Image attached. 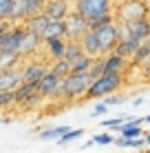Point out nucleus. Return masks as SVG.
Instances as JSON below:
<instances>
[{"label":"nucleus","mask_w":150,"mask_h":153,"mask_svg":"<svg viewBox=\"0 0 150 153\" xmlns=\"http://www.w3.org/2000/svg\"><path fill=\"white\" fill-rule=\"evenodd\" d=\"M121 84H124V73H102V76L93 78L91 87L84 93V100H97L110 96V93H117Z\"/></svg>","instance_id":"obj_1"},{"label":"nucleus","mask_w":150,"mask_h":153,"mask_svg":"<svg viewBox=\"0 0 150 153\" xmlns=\"http://www.w3.org/2000/svg\"><path fill=\"white\" fill-rule=\"evenodd\" d=\"M73 2H75V0H73Z\"/></svg>","instance_id":"obj_44"},{"label":"nucleus","mask_w":150,"mask_h":153,"mask_svg":"<svg viewBox=\"0 0 150 153\" xmlns=\"http://www.w3.org/2000/svg\"><path fill=\"white\" fill-rule=\"evenodd\" d=\"M93 31H95V36H97L102 56L115 51L117 42L121 40V27H119V22H117V20H110V22L102 25V27H97V29H93Z\"/></svg>","instance_id":"obj_4"},{"label":"nucleus","mask_w":150,"mask_h":153,"mask_svg":"<svg viewBox=\"0 0 150 153\" xmlns=\"http://www.w3.org/2000/svg\"><path fill=\"white\" fill-rule=\"evenodd\" d=\"M11 7H13V0H0V25H2V22H9Z\"/></svg>","instance_id":"obj_32"},{"label":"nucleus","mask_w":150,"mask_h":153,"mask_svg":"<svg viewBox=\"0 0 150 153\" xmlns=\"http://www.w3.org/2000/svg\"><path fill=\"white\" fill-rule=\"evenodd\" d=\"M77 42H80L82 51H84V53L89 56V58H93V60H95V58H102L100 42H97V36H95V31H93V29H89L80 40H77Z\"/></svg>","instance_id":"obj_16"},{"label":"nucleus","mask_w":150,"mask_h":153,"mask_svg":"<svg viewBox=\"0 0 150 153\" xmlns=\"http://www.w3.org/2000/svg\"><path fill=\"white\" fill-rule=\"evenodd\" d=\"M64 25H66V40H80L82 36L91 29L89 20H86L82 13H77L75 9L69 11V16L64 18Z\"/></svg>","instance_id":"obj_9"},{"label":"nucleus","mask_w":150,"mask_h":153,"mask_svg":"<svg viewBox=\"0 0 150 153\" xmlns=\"http://www.w3.org/2000/svg\"><path fill=\"white\" fill-rule=\"evenodd\" d=\"M139 45H141V42H137V40H132V38H126V36H121V40L117 42L115 51H117L119 56H124L126 60H130V58L135 56V51L139 49Z\"/></svg>","instance_id":"obj_18"},{"label":"nucleus","mask_w":150,"mask_h":153,"mask_svg":"<svg viewBox=\"0 0 150 153\" xmlns=\"http://www.w3.org/2000/svg\"><path fill=\"white\" fill-rule=\"evenodd\" d=\"M108 111V107L104 102H100V104H95V107H93V115H104Z\"/></svg>","instance_id":"obj_38"},{"label":"nucleus","mask_w":150,"mask_h":153,"mask_svg":"<svg viewBox=\"0 0 150 153\" xmlns=\"http://www.w3.org/2000/svg\"><path fill=\"white\" fill-rule=\"evenodd\" d=\"M71 11L69 0H46L44 2V13L49 20H64Z\"/></svg>","instance_id":"obj_14"},{"label":"nucleus","mask_w":150,"mask_h":153,"mask_svg":"<svg viewBox=\"0 0 150 153\" xmlns=\"http://www.w3.org/2000/svg\"><path fill=\"white\" fill-rule=\"evenodd\" d=\"M113 16L119 25H126V22L150 18V7L146 0H119V2H115Z\"/></svg>","instance_id":"obj_3"},{"label":"nucleus","mask_w":150,"mask_h":153,"mask_svg":"<svg viewBox=\"0 0 150 153\" xmlns=\"http://www.w3.org/2000/svg\"><path fill=\"white\" fill-rule=\"evenodd\" d=\"M49 38H66V25L64 20H49L44 33H42V40H49Z\"/></svg>","instance_id":"obj_20"},{"label":"nucleus","mask_w":150,"mask_h":153,"mask_svg":"<svg viewBox=\"0 0 150 153\" xmlns=\"http://www.w3.org/2000/svg\"><path fill=\"white\" fill-rule=\"evenodd\" d=\"M71 65V71L73 73H86L91 69V65H93V58H89L86 53H82L80 58H75L73 62H69Z\"/></svg>","instance_id":"obj_23"},{"label":"nucleus","mask_w":150,"mask_h":153,"mask_svg":"<svg viewBox=\"0 0 150 153\" xmlns=\"http://www.w3.org/2000/svg\"><path fill=\"white\" fill-rule=\"evenodd\" d=\"M119 27H121V36H126V38H132L137 42L150 40V18L135 20V22H126V25H119Z\"/></svg>","instance_id":"obj_10"},{"label":"nucleus","mask_w":150,"mask_h":153,"mask_svg":"<svg viewBox=\"0 0 150 153\" xmlns=\"http://www.w3.org/2000/svg\"><path fill=\"white\" fill-rule=\"evenodd\" d=\"M141 76H143V80L150 82V58L146 62H143V67H141Z\"/></svg>","instance_id":"obj_37"},{"label":"nucleus","mask_w":150,"mask_h":153,"mask_svg":"<svg viewBox=\"0 0 150 153\" xmlns=\"http://www.w3.org/2000/svg\"><path fill=\"white\" fill-rule=\"evenodd\" d=\"M143 122H148V124H150V113L146 115V118H143Z\"/></svg>","instance_id":"obj_41"},{"label":"nucleus","mask_w":150,"mask_h":153,"mask_svg":"<svg viewBox=\"0 0 150 153\" xmlns=\"http://www.w3.org/2000/svg\"><path fill=\"white\" fill-rule=\"evenodd\" d=\"M49 69H51V62L49 60H42L40 56L29 58V60H22V82L35 84Z\"/></svg>","instance_id":"obj_8"},{"label":"nucleus","mask_w":150,"mask_h":153,"mask_svg":"<svg viewBox=\"0 0 150 153\" xmlns=\"http://www.w3.org/2000/svg\"><path fill=\"white\" fill-rule=\"evenodd\" d=\"M35 91H38L44 100L60 98V93H62V76H58L53 69H49L38 82H35Z\"/></svg>","instance_id":"obj_7"},{"label":"nucleus","mask_w":150,"mask_h":153,"mask_svg":"<svg viewBox=\"0 0 150 153\" xmlns=\"http://www.w3.org/2000/svg\"><path fill=\"white\" fill-rule=\"evenodd\" d=\"M22 84V65L13 69H0V91H13Z\"/></svg>","instance_id":"obj_13"},{"label":"nucleus","mask_w":150,"mask_h":153,"mask_svg":"<svg viewBox=\"0 0 150 153\" xmlns=\"http://www.w3.org/2000/svg\"><path fill=\"white\" fill-rule=\"evenodd\" d=\"M35 91V84H31V82H22V84H18V87L13 89V98H15V104H22V100L29 96V93H33Z\"/></svg>","instance_id":"obj_26"},{"label":"nucleus","mask_w":150,"mask_h":153,"mask_svg":"<svg viewBox=\"0 0 150 153\" xmlns=\"http://www.w3.org/2000/svg\"><path fill=\"white\" fill-rule=\"evenodd\" d=\"M115 2H119V0H115Z\"/></svg>","instance_id":"obj_43"},{"label":"nucleus","mask_w":150,"mask_h":153,"mask_svg":"<svg viewBox=\"0 0 150 153\" xmlns=\"http://www.w3.org/2000/svg\"><path fill=\"white\" fill-rule=\"evenodd\" d=\"M22 38H24V25H11L9 36H7V40H4V47H2V49H7V51H18V53H20Z\"/></svg>","instance_id":"obj_17"},{"label":"nucleus","mask_w":150,"mask_h":153,"mask_svg":"<svg viewBox=\"0 0 150 153\" xmlns=\"http://www.w3.org/2000/svg\"><path fill=\"white\" fill-rule=\"evenodd\" d=\"M42 100H44V98L40 96L38 91H33V93H29V96L22 100V107H24V109H35V107H40V104H42Z\"/></svg>","instance_id":"obj_29"},{"label":"nucleus","mask_w":150,"mask_h":153,"mask_svg":"<svg viewBox=\"0 0 150 153\" xmlns=\"http://www.w3.org/2000/svg\"><path fill=\"white\" fill-rule=\"evenodd\" d=\"M82 135H84V129H69L62 138H58V144H60V146H62V144H69V142L82 138Z\"/></svg>","instance_id":"obj_28"},{"label":"nucleus","mask_w":150,"mask_h":153,"mask_svg":"<svg viewBox=\"0 0 150 153\" xmlns=\"http://www.w3.org/2000/svg\"><path fill=\"white\" fill-rule=\"evenodd\" d=\"M40 51H42V36L24 29V38H22V45H20V58L29 60V58L40 56Z\"/></svg>","instance_id":"obj_11"},{"label":"nucleus","mask_w":150,"mask_h":153,"mask_svg":"<svg viewBox=\"0 0 150 153\" xmlns=\"http://www.w3.org/2000/svg\"><path fill=\"white\" fill-rule=\"evenodd\" d=\"M150 58V40H146V42H141L139 45V49L135 51V56L128 60V67H135V69H141L143 67V62H146Z\"/></svg>","instance_id":"obj_21"},{"label":"nucleus","mask_w":150,"mask_h":153,"mask_svg":"<svg viewBox=\"0 0 150 153\" xmlns=\"http://www.w3.org/2000/svg\"><path fill=\"white\" fill-rule=\"evenodd\" d=\"M146 2H148V7H150V0H146Z\"/></svg>","instance_id":"obj_42"},{"label":"nucleus","mask_w":150,"mask_h":153,"mask_svg":"<svg viewBox=\"0 0 150 153\" xmlns=\"http://www.w3.org/2000/svg\"><path fill=\"white\" fill-rule=\"evenodd\" d=\"M143 140H146V144L150 146V133H146V138H143Z\"/></svg>","instance_id":"obj_40"},{"label":"nucleus","mask_w":150,"mask_h":153,"mask_svg":"<svg viewBox=\"0 0 150 153\" xmlns=\"http://www.w3.org/2000/svg\"><path fill=\"white\" fill-rule=\"evenodd\" d=\"M15 104V98H13V91H0V111H7Z\"/></svg>","instance_id":"obj_30"},{"label":"nucleus","mask_w":150,"mask_h":153,"mask_svg":"<svg viewBox=\"0 0 150 153\" xmlns=\"http://www.w3.org/2000/svg\"><path fill=\"white\" fill-rule=\"evenodd\" d=\"M44 2H46V0H13L9 22H11V25H24L27 18L38 16V13L44 11Z\"/></svg>","instance_id":"obj_6"},{"label":"nucleus","mask_w":150,"mask_h":153,"mask_svg":"<svg viewBox=\"0 0 150 153\" xmlns=\"http://www.w3.org/2000/svg\"><path fill=\"white\" fill-rule=\"evenodd\" d=\"M64 49H66V38L42 40V51H44V56H46V60H49V62L62 60V58H64Z\"/></svg>","instance_id":"obj_12"},{"label":"nucleus","mask_w":150,"mask_h":153,"mask_svg":"<svg viewBox=\"0 0 150 153\" xmlns=\"http://www.w3.org/2000/svg\"><path fill=\"white\" fill-rule=\"evenodd\" d=\"M102 65H104V73H124V69L128 67V60L117 51H110V53L102 56Z\"/></svg>","instance_id":"obj_15"},{"label":"nucleus","mask_w":150,"mask_h":153,"mask_svg":"<svg viewBox=\"0 0 150 153\" xmlns=\"http://www.w3.org/2000/svg\"><path fill=\"white\" fill-rule=\"evenodd\" d=\"M124 122V118H113V120H102V126L106 129H119V124Z\"/></svg>","instance_id":"obj_36"},{"label":"nucleus","mask_w":150,"mask_h":153,"mask_svg":"<svg viewBox=\"0 0 150 153\" xmlns=\"http://www.w3.org/2000/svg\"><path fill=\"white\" fill-rule=\"evenodd\" d=\"M69 131V126H51V129H42L38 133V138L40 140H58L62 138V135Z\"/></svg>","instance_id":"obj_25"},{"label":"nucleus","mask_w":150,"mask_h":153,"mask_svg":"<svg viewBox=\"0 0 150 153\" xmlns=\"http://www.w3.org/2000/svg\"><path fill=\"white\" fill-rule=\"evenodd\" d=\"M51 69H53L55 73H58V76H62V78H64V76H69V73H71V65L64 60V58H62V60L51 62Z\"/></svg>","instance_id":"obj_31"},{"label":"nucleus","mask_w":150,"mask_h":153,"mask_svg":"<svg viewBox=\"0 0 150 153\" xmlns=\"http://www.w3.org/2000/svg\"><path fill=\"white\" fill-rule=\"evenodd\" d=\"M115 9V0H75V11L86 20H95L102 16H110Z\"/></svg>","instance_id":"obj_5"},{"label":"nucleus","mask_w":150,"mask_h":153,"mask_svg":"<svg viewBox=\"0 0 150 153\" xmlns=\"http://www.w3.org/2000/svg\"><path fill=\"white\" fill-rule=\"evenodd\" d=\"M119 133L126 135V138H141V126L135 124V122H121L119 124Z\"/></svg>","instance_id":"obj_27"},{"label":"nucleus","mask_w":150,"mask_h":153,"mask_svg":"<svg viewBox=\"0 0 150 153\" xmlns=\"http://www.w3.org/2000/svg\"><path fill=\"white\" fill-rule=\"evenodd\" d=\"M132 104H135V107H139V104H143V98H135V102H132Z\"/></svg>","instance_id":"obj_39"},{"label":"nucleus","mask_w":150,"mask_h":153,"mask_svg":"<svg viewBox=\"0 0 150 153\" xmlns=\"http://www.w3.org/2000/svg\"><path fill=\"white\" fill-rule=\"evenodd\" d=\"M121 102H124V98H121V96H117V93H110V96H106V98H104V104H106L108 109L115 107V104H121Z\"/></svg>","instance_id":"obj_34"},{"label":"nucleus","mask_w":150,"mask_h":153,"mask_svg":"<svg viewBox=\"0 0 150 153\" xmlns=\"http://www.w3.org/2000/svg\"><path fill=\"white\" fill-rule=\"evenodd\" d=\"M22 65V58H20L18 51H7L0 49V69H13V67Z\"/></svg>","instance_id":"obj_22"},{"label":"nucleus","mask_w":150,"mask_h":153,"mask_svg":"<svg viewBox=\"0 0 150 153\" xmlns=\"http://www.w3.org/2000/svg\"><path fill=\"white\" fill-rule=\"evenodd\" d=\"M9 29H11V22H2L0 25V49L4 47V40H7V36H9Z\"/></svg>","instance_id":"obj_35"},{"label":"nucleus","mask_w":150,"mask_h":153,"mask_svg":"<svg viewBox=\"0 0 150 153\" xmlns=\"http://www.w3.org/2000/svg\"><path fill=\"white\" fill-rule=\"evenodd\" d=\"M46 25H49V18H46V13H38V16H31V18L24 20V29H29V31H33V33H38V36H42L44 33V29H46Z\"/></svg>","instance_id":"obj_19"},{"label":"nucleus","mask_w":150,"mask_h":153,"mask_svg":"<svg viewBox=\"0 0 150 153\" xmlns=\"http://www.w3.org/2000/svg\"><path fill=\"white\" fill-rule=\"evenodd\" d=\"M93 142H95V144H113L115 138H113V133H97L95 138H93Z\"/></svg>","instance_id":"obj_33"},{"label":"nucleus","mask_w":150,"mask_h":153,"mask_svg":"<svg viewBox=\"0 0 150 153\" xmlns=\"http://www.w3.org/2000/svg\"><path fill=\"white\" fill-rule=\"evenodd\" d=\"M93 78L91 73H73L71 71L69 76L62 78V93L60 98L64 100V102H75V100H84V93L86 89L91 87Z\"/></svg>","instance_id":"obj_2"},{"label":"nucleus","mask_w":150,"mask_h":153,"mask_svg":"<svg viewBox=\"0 0 150 153\" xmlns=\"http://www.w3.org/2000/svg\"><path fill=\"white\" fill-rule=\"evenodd\" d=\"M84 51H82L80 42L77 40H66V49H64V60L66 62H73L75 58H80Z\"/></svg>","instance_id":"obj_24"}]
</instances>
